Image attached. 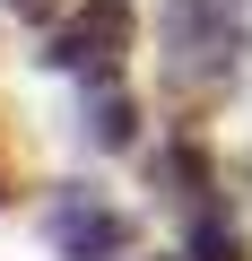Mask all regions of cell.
<instances>
[{
    "mask_svg": "<svg viewBox=\"0 0 252 261\" xmlns=\"http://www.w3.org/2000/svg\"><path fill=\"white\" fill-rule=\"evenodd\" d=\"M131 35H139V9L131 0H87V9L44 44V61L52 70H87V79H113V61L131 53Z\"/></svg>",
    "mask_w": 252,
    "mask_h": 261,
    "instance_id": "1",
    "label": "cell"
},
{
    "mask_svg": "<svg viewBox=\"0 0 252 261\" xmlns=\"http://www.w3.org/2000/svg\"><path fill=\"white\" fill-rule=\"evenodd\" d=\"M44 235H52V252L61 261H122V252H131V218H122V209H104V200H61L52 218H44Z\"/></svg>",
    "mask_w": 252,
    "mask_h": 261,
    "instance_id": "2",
    "label": "cell"
},
{
    "mask_svg": "<svg viewBox=\"0 0 252 261\" xmlns=\"http://www.w3.org/2000/svg\"><path fill=\"white\" fill-rule=\"evenodd\" d=\"M78 130L96 148H131V130H139V105L122 96L113 79H96V96H87V113H78Z\"/></svg>",
    "mask_w": 252,
    "mask_h": 261,
    "instance_id": "3",
    "label": "cell"
},
{
    "mask_svg": "<svg viewBox=\"0 0 252 261\" xmlns=\"http://www.w3.org/2000/svg\"><path fill=\"white\" fill-rule=\"evenodd\" d=\"M191 261H243V235H235L217 209H200V218H191Z\"/></svg>",
    "mask_w": 252,
    "mask_h": 261,
    "instance_id": "4",
    "label": "cell"
},
{
    "mask_svg": "<svg viewBox=\"0 0 252 261\" xmlns=\"http://www.w3.org/2000/svg\"><path fill=\"white\" fill-rule=\"evenodd\" d=\"M9 9H26V18H44V9H52V0H9Z\"/></svg>",
    "mask_w": 252,
    "mask_h": 261,
    "instance_id": "5",
    "label": "cell"
}]
</instances>
